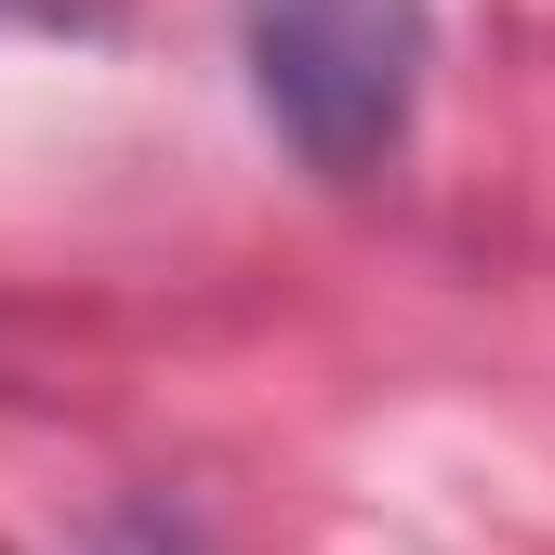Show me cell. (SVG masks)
<instances>
[{"label": "cell", "mask_w": 555, "mask_h": 555, "mask_svg": "<svg viewBox=\"0 0 555 555\" xmlns=\"http://www.w3.org/2000/svg\"><path fill=\"white\" fill-rule=\"evenodd\" d=\"M251 93L305 172H384L437 66L424 0H238Z\"/></svg>", "instance_id": "1"}]
</instances>
